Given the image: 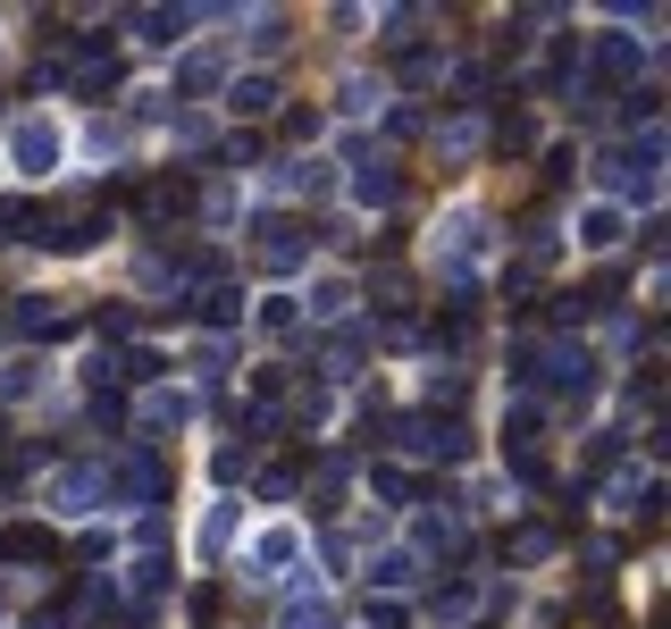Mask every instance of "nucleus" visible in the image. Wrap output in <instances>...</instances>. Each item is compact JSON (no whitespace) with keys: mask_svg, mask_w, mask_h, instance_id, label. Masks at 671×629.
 Listing matches in <instances>:
<instances>
[{"mask_svg":"<svg viewBox=\"0 0 671 629\" xmlns=\"http://www.w3.org/2000/svg\"><path fill=\"white\" fill-rule=\"evenodd\" d=\"M395 445H403V454H420V461H454L461 445H470V428H461V419H437V412H403L395 419Z\"/></svg>","mask_w":671,"mask_h":629,"instance_id":"obj_1","label":"nucleus"},{"mask_svg":"<svg viewBox=\"0 0 671 629\" xmlns=\"http://www.w3.org/2000/svg\"><path fill=\"white\" fill-rule=\"evenodd\" d=\"M9 160H18L26 176H51L59 169V126L51 118H18V126H9Z\"/></svg>","mask_w":671,"mask_h":629,"instance_id":"obj_2","label":"nucleus"},{"mask_svg":"<svg viewBox=\"0 0 671 629\" xmlns=\"http://www.w3.org/2000/svg\"><path fill=\"white\" fill-rule=\"evenodd\" d=\"M437 252H445V268L461 277V261H479V252H487V219H479V210H445Z\"/></svg>","mask_w":671,"mask_h":629,"instance_id":"obj_3","label":"nucleus"},{"mask_svg":"<svg viewBox=\"0 0 671 629\" xmlns=\"http://www.w3.org/2000/svg\"><path fill=\"white\" fill-rule=\"evenodd\" d=\"M303 227L294 219H261V261H268V277H286V268H303Z\"/></svg>","mask_w":671,"mask_h":629,"instance_id":"obj_4","label":"nucleus"},{"mask_svg":"<svg viewBox=\"0 0 671 629\" xmlns=\"http://www.w3.org/2000/svg\"><path fill=\"white\" fill-rule=\"evenodd\" d=\"M9 327H18V336H68V327H77V311L51 303V294H26V303L9 311Z\"/></svg>","mask_w":671,"mask_h":629,"instance_id":"obj_5","label":"nucleus"},{"mask_svg":"<svg viewBox=\"0 0 671 629\" xmlns=\"http://www.w3.org/2000/svg\"><path fill=\"white\" fill-rule=\"evenodd\" d=\"M93 504H101V470H59V478H51V513H59V520L93 513Z\"/></svg>","mask_w":671,"mask_h":629,"instance_id":"obj_6","label":"nucleus"},{"mask_svg":"<svg viewBox=\"0 0 671 629\" xmlns=\"http://www.w3.org/2000/svg\"><path fill=\"white\" fill-rule=\"evenodd\" d=\"M621 235H630V219H621L613 202H596V210H579V244H588V252H613Z\"/></svg>","mask_w":671,"mask_h":629,"instance_id":"obj_7","label":"nucleus"},{"mask_svg":"<svg viewBox=\"0 0 671 629\" xmlns=\"http://www.w3.org/2000/svg\"><path fill=\"white\" fill-rule=\"evenodd\" d=\"M185 26H202V9H143V18H134V34H143V42H176Z\"/></svg>","mask_w":671,"mask_h":629,"instance_id":"obj_8","label":"nucleus"},{"mask_svg":"<svg viewBox=\"0 0 671 629\" xmlns=\"http://www.w3.org/2000/svg\"><path fill=\"white\" fill-rule=\"evenodd\" d=\"M227 93H235V118H268V110H277V84H268V77H235Z\"/></svg>","mask_w":671,"mask_h":629,"instance_id":"obj_9","label":"nucleus"},{"mask_svg":"<svg viewBox=\"0 0 671 629\" xmlns=\"http://www.w3.org/2000/svg\"><path fill=\"white\" fill-rule=\"evenodd\" d=\"M596 77H638V42L604 34V42H596Z\"/></svg>","mask_w":671,"mask_h":629,"instance_id":"obj_10","label":"nucleus"},{"mask_svg":"<svg viewBox=\"0 0 671 629\" xmlns=\"http://www.w3.org/2000/svg\"><path fill=\"white\" fill-rule=\"evenodd\" d=\"M126 496H143V504H160V496H169V470H160L152 454H143V461H126Z\"/></svg>","mask_w":671,"mask_h":629,"instance_id":"obj_11","label":"nucleus"},{"mask_svg":"<svg viewBox=\"0 0 671 629\" xmlns=\"http://www.w3.org/2000/svg\"><path fill=\"white\" fill-rule=\"evenodd\" d=\"M286 562H294V529H268L261 546H252V571H261V579H268V571H286Z\"/></svg>","mask_w":671,"mask_h":629,"instance_id":"obj_12","label":"nucleus"},{"mask_svg":"<svg viewBox=\"0 0 671 629\" xmlns=\"http://www.w3.org/2000/svg\"><path fill=\"white\" fill-rule=\"evenodd\" d=\"M353 193H362V202H395V176H386V160H362V176H353Z\"/></svg>","mask_w":671,"mask_h":629,"instance_id":"obj_13","label":"nucleus"},{"mask_svg":"<svg viewBox=\"0 0 671 629\" xmlns=\"http://www.w3.org/2000/svg\"><path fill=\"white\" fill-rule=\"evenodd\" d=\"M235 537V504H211V513H202V554H218Z\"/></svg>","mask_w":671,"mask_h":629,"instance_id":"obj_14","label":"nucleus"},{"mask_svg":"<svg viewBox=\"0 0 671 629\" xmlns=\"http://www.w3.org/2000/svg\"><path fill=\"white\" fill-rule=\"evenodd\" d=\"M369 579H378V588H403V579H420V562H411V554H378Z\"/></svg>","mask_w":671,"mask_h":629,"instance_id":"obj_15","label":"nucleus"},{"mask_svg":"<svg viewBox=\"0 0 671 629\" xmlns=\"http://www.w3.org/2000/svg\"><path fill=\"white\" fill-rule=\"evenodd\" d=\"M185 412H193L185 395H152V403H143V428H176V419H185Z\"/></svg>","mask_w":671,"mask_h":629,"instance_id":"obj_16","label":"nucleus"},{"mask_svg":"<svg viewBox=\"0 0 671 629\" xmlns=\"http://www.w3.org/2000/svg\"><path fill=\"white\" fill-rule=\"evenodd\" d=\"M369 101H378V84H369V77H345V84H336V110H345V118H362Z\"/></svg>","mask_w":671,"mask_h":629,"instance_id":"obj_17","label":"nucleus"},{"mask_svg":"<svg viewBox=\"0 0 671 629\" xmlns=\"http://www.w3.org/2000/svg\"><path fill=\"white\" fill-rule=\"evenodd\" d=\"M193 311H202L211 327H227V319H235V286H211V294H193Z\"/></svg>","mask_w":671,"mask_h":629,"instance_id":"obj_18","label":"nucleus"},{"mask_svg":"<svg viewBox=\"0 0 671 629\" xmlns=\"http://www.w3.org/2000/svg\"><path fill=\"white\" fill-rule=\"evenodd\" d=\"M378 496H395V504H411V496H420V478H411V470H378Z\"/></svg>","mask_w":671,"mask_h":629,"instance_id":"obj_19","label":"nucleus"},{"mask_svg":"<svg viewBox=\"0 0 671 629\" xmlns=\"http://www.w3.org/2000/svg\"><path fill=\"white\" fill-rule=\"evenodd\" d=\"M286 629H327V621H319L311 605H294V612H286Z\"/></svg>","mask_w":671,"mask_h":629,"instance_id":"obj_20","label":"nucleus"}]
</instances>
